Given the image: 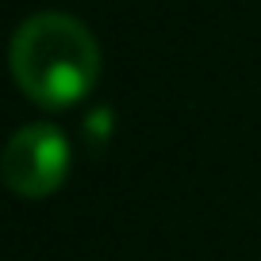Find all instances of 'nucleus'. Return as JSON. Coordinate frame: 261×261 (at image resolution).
Segmentation results:
<instances>
[{"label": "nucleus", "instance_id": "nucleus-1", "mask_svg": "<svg viewBox=\"0 0 261 261\" xmlns=\"http://www.w3.org/2000/svg\"><path fill=\"white\" fill-rule=\"evenodd\" d=\"M12 73L35 104L69 108L96 85V39L65 12H39L12 39Z\"/></svg>", "mask_w": 261, "mask_h": 261}, {"label": "nucleus", "instance_id": "nucleus-2", "mask_svg": "<svg viewBox=\"0 0 261 261\" xmlns=\"http://www.w3.org/2000/svg\"><path fill=\"white\" fill-rule=\"evenodd\" d=\"M69 173V142L50 123L19 127L0 154V177L19 196H50Z\"/></svg>", "mask_w": 261, "mask_h": 261}]
</instances>
